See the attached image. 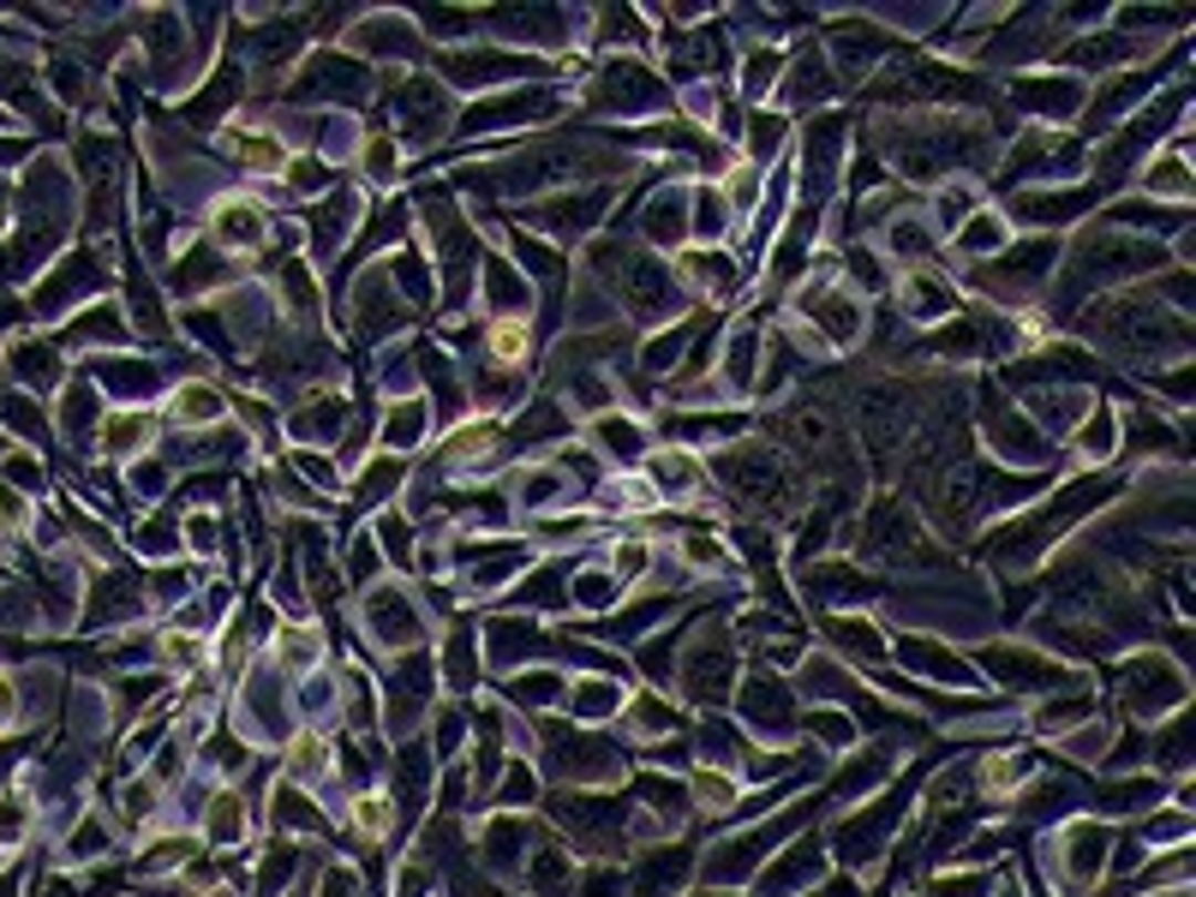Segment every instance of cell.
I'll use <instances>...</instances> for the list:
<instances>
[{
	"instance_id": "1",
	"label": "cell",
	"mask_w": 1196,
	"mask_h": 897,
	"mask_svg": "<svg viewBox=\"0 0 1196 897\" xmlns=\"http://www.w3.org/2000/svg\"><path fill=\"white\" fill-rule=\"evenodd\" d=\"M216 240L221 246H240V252L263 246V210H258V204H246V198L216 204Z\"/></svg>"
},
{
	"instance_id": "2",
	"label": "cell",
	"mask_w": 1196,
	"mask_h": 897,
	"mask_svg": "<svg viewBox=\"0 0 1196 897\" xmlns=\"http://www.w3.org/2000/svg\"><path fill=\"white\" fill-rule=\"evenodd\" d=\"M228 150L240 156L246 168H258V174H275V168H288L282 144H275V138H263V132H233V138H228Z\"/></svg>"
},
{
	"instance_id": "3",
	"label": "cell",
	"mask_w": 1196,
	"mask_h": 897,
	"mask_svg": "<svg viewBox=\"0 0 1196 897\" xmlns=\"http://www.w3.org/2000/svg\"><path fill=\"white\" fill-rule=\"evenodd\" d=\"M174 419L180 425H216L221 419V395L210 384H186L180 395H174Z\"/></svg>"
},
{
	"instance_id": "4",
	"label": "cell",
	"mask_w": 1196,
	"mask_h": 897,
	"mask_svg": "<svg viewBox=\"0 0 1196 897\" xmlns=\"http://www.w3.org/2000/svg\"><path fill=\"white\" fill-rule=\"evenodd\" d=\"M144 444H150V414L108 419V437H102V449H108V455H138Z\"/></svg>"
},
{
	"instance_id": "5",
	"label": "cell",
	"mask_w": 1196,
	"mask_h": 897,
	"mask_svg": "<svg viewBox=\"0 0 1196 897\" xmlns=\"http://www.w3.org/2000/svg\"><path fill=\"white\" fill-rule=\"evenodd\" d=\"M491 359H503V365H514V359H527V347H533V335H527V323H514V317H503V323H491Z\"/></svg>"
},
{
	"instance_id": "6",
	"label": "cell",
	"mask_w": 1196,
	"mask_h": 897,
	"mask_svg": "<svg viewBox=\"0 0 1196 897\" xmlns=\"http://www.w3.org/2000/svg\"><path fill=\"white\" fill-rule=\"evenodd\" d=\"M1143 186H1148V192H1166V198H1185V192H1190V180H1185V161H1173V156H1166V161H1155V168L1143 174Z\"/></svg>"
},
{
	"instance_id": "7",
	"label": "cell",
	"mask_w": 1196,
	"mask_h": 897,
	"mask_svg": "<svg viewBox=\"0 0 1196 897\" xmlns=\"http://www.w3.org/2000/svg\"><path fill=\"white\" fill-rule=\"evenodd\" d=\"M491 444H497L491 425H467V431H455V437H449V449H443V455H449V461H467V455H485Z\"/></svg>"
},
{
	"instance_id": "8",
	"label": "cell",
	"mask_w": 1196,
	"mask_h": 897,
	"mask_svg": "<svg viewBox=\"0 0 1196 897\" xmlns=\"http://www.w3.org/2000/svg\"><path fill=\"white\" fill-rule=\"evenodd\" d=\"M353 826H360L365 837H383V826H389V807H383V796H360V802H353Z\"/></svg>"
},
{
	"instance_id": "9",
	"label": "cell",
	"mask_w": 1196,
	"mask_h": 897,
	"mask_svg": "<svg viewBox=\"0 0 1196 897\" xmlns=\"http://www.w3.org/2000/svg\"><path fill=\"white\" fill-rule=\"evenodd\" d=\"M323 766H330V754H323V737H300V742H293V772H300V778H318Z\"/></svg>"
},
{
	"instance_id": "10",
	"label": "cell",
	"mask_w": 1196,
	"mask_h": 897,
	"mask_svg": "<svg viewBox=\"0 0 1196 897\" xmlns=\"http://www.w3.org/2000/svg\"><path fill=\"white\" fill-rule=\"evenodd\" d=\"M24 826H31L24 802H19V796H7V802H0V849H7V844H19V837H24Z\"/></svg>"
},
{
	"instance_id": "11",
	"label": "cell",
	"mask_w": 1196,
	"mask_h": 897,
	"mask_svg": "<svg viewBox=\"0 0 1196 897\" xmlns=\"http://www.w3.org/2000/svg\"><path fill=\"white\" fill-rule=\"evenodd\" d=\"M688 275H694V282H706V288H718V293H725L736 270H730L725 258H688Z\"/></svg>"
},
{
	"instance_id": "12",
	"label": "cell",
	"mask_w": 1196,
	"mask_h": 897,
	"mask_svg": "<svg viewBox=\"0 0 1196 897\" xmlns=\"http://www.w3.org/2000/svg\"><path fill=\"white\" fill-rule=\"evenodd\" d=\"M282 653H293L288 665H312V658H318V635H312V628H293V635H282Z\"/></svg>"
},
{
	"instance_id": "13",
	"label": "cell",
	"mask_w": 1196,
	"mask_h": 897,
	"mask_svg": "<svg viewBox=\"0 0 1196 897\" xmlns=\"http://www.w3.org/2000/svg\"><path fill=\"white\" fill-rule=\"evenodd\" d=\"M694 790H700V802H706V807H730V802H736L730 778H713V772H700V784H694Z\"/></svg>"
},
{
	"instance_id": "14",
	"label": "cell",
	"mask_w": 1196,
	"mask_h": 897,
	"mask_svg": "<svg viewBox=\"0 0 1196 897\" xmlns=\"http://www.w3.org/2000/svg\"><path fill=\"white\" fill-rule=\"evenodd\" d=\"M162 653H168L174 665L186 670V665H198V658H204V646H198V640H186V635H168V640H162Z\"/></svg>"
},
{
	"instance_id": "15",
	"label": "cell",
	"mask_w": 1196,
	"mask_h": 897,
	"mask_svg": "<svg viewBox=\"0 0 1196 897\" xmlns=\"http://www.w3.org/2000/svg\"><path fill=\"white\" fill-rule=\"evenodd\" d=\"M730 198H736V210H748V204L760 198V186H755V168H736V174H730Z\"/></svg>"
},
{
	"instance_id": "16",
	"label": "cell",
	"mask_w": 1196,
	"mask_h": 897,
	"mask_svg": "<svg viewBox=\"0 0 1196 897\" xmlns=\"http://www.w3.org/2000/svg\"><path fill=\"white\" fill-rule=\"evenodd\" d=\"M688 556H694L700 569H718V563H725V551H718L713 539H688Z\"/></svg>"
},
{
	"instance_id": "17",
	"label": "cell",
	"mask_w": 1196,
	"mask_h": 897,
	"mask_svg": "<svg viewBox=\"0 0 1196 897\" xmlns=\"http://www.w3.org/2000/svg\"><path fill=\"white\" fill-rule=\"evenodd\" d=\"M1106 444H1113V425H1106V414H1101V425H1089V431H1083V449L1089 455H1106Z\"/></svg>"
},
{
	"instance_id": "18",
	"label": "cell",
	"mask_w": 1196,
	"mask_h": 897,
	"mask_svg": "<svg viewBox=\"0 0 1196 897\" xmlns=\"http://www.w3.org/2000/svg\"><path fill=\"white\" fill-rule=\"evenodd\" d=\"M365 161H372V174H383V180H389V168H395V150H389V144H383V138H377L372 150H365Z\"/></svg>"
},
{
	"instance_id": "19",
	"label": "cell",
	"mask_w": 1196,
	"mask_h": 897,
	"mask_svg": "<svg viewBox=\"0 0 1196 897\" xmlns=\"http://www.w3.org/2000/svg\"><path fill=\"white\" fill-rule=\"evenodd\" d=\"M0 521H7V526H19V521H24V503H19L12 491H0Z\"/></svg>"
},
{
	"instance_id": "20",
	"label": "cell",
	"mask_w": 1196,
	"mask_h": 897,
	"mask_svg": "<svg viewBox=\"0 0 1196 897\" xmlns=\"http://www.w3.org/2000/svg\"><path fill=\"white\" fill-rule=\"evenodd\" d=\"M646 563V551L641 545H628V551H616V569H623V575H634V569Z\"/></svg>"
},
{
	"instance_id": "21",
	"label": "cell",
	"mask_w": 1196,
	"mask_h": 897,
	"mask_svg": "<svg viewBox=\"0 0 1196 897\" xmlns=\"http://www.w3.org/2000/svg\"><path fill=\"white\" fill-rule=\"evenodd\" d=\"M7 718H12V688L0 682V724H7Z\"/></svg>"
}]
</instances>
